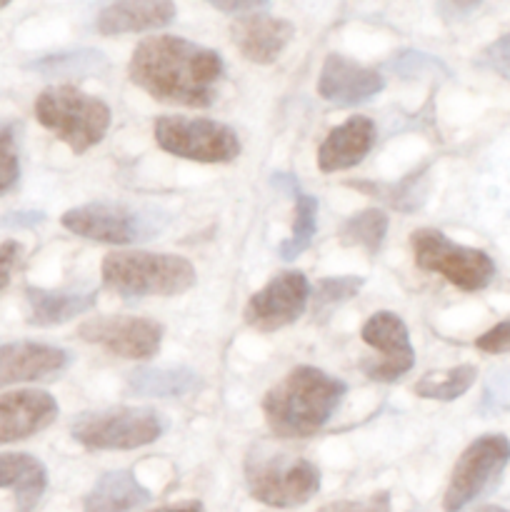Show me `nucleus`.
<instances>
[{"label": "nucleus", "instance_id": "nucleus-26", "mask_svg": "<svg viewBox=\"0 0 510 512\" xmlns=\"http://www.w3.org/2000/svg\"><path fill=\"white\" fill-rule=\"evenodd\" d=\"M318 230V198L308 193H295V220L293 235L285 243H280L278 255L283 260H295L300 253H305Z\"/></svg>", "mask_w": 510, "mask_h": 512}, {"label": "nucleus", "instance_id": "nucleus-6", "mask_svg": "<svg viewBox=\"0 0 510 512\" xmlns=\"http://www.w3.org/2000/svg\"><path fill=\"white\" fill-rule=\"evenodd\" d=\"M415 265L425 273H438L465 293L488 288L495 278V263L485 250L458 245L435 228H420L410 235Z\"/></svg>", "mask_w": 510, "mask_h": 512}, {"label": "nucleus", "instance_id": "nucleus-27", "mask_svg": "<svg viewBox=\"0 0 510 512\" xmlns=\"http://www.w3.org/2000/svg\"><path fill=\"white\" fill-rule=\"evenodd\" d=\"M105 65V55L98 50H78V53L65 55H50L40 63H33L30 68L45 75H65V78H75V75H90L98 73Z\"/></svg>", "mask_w": 510, "mask_h": 512}, {"label": "nucleus", "instance_id": "nucleus-18", "mask_svg": "<svg viewBox=\"0 0 510 512\" xmlns=\"http://www.w3.org/2000/svg\"><path fill=\"white\" fill-rule=\"evenodd\" d=\"M175 20L173 0H113L95 18L100 35L145 33L165 28Z\"/></svg>", "mask_w": 510, "mask_h": 512}, {"label": "nucleus", "instance_id": "nucleus-28", "mask_svg": "<svg viewBox=\"0 0 510 512\" xmlns=\"http://www.w3.org/2000/svg\"><path fill=\"white\" fill-rule=\"evenodd\" d=\"M420 175H423V170H420V173L408 175V178L400 180L398 185H368V183H350V185L358 190H368V193L380 195L385 203H390L398 210H415L420 205V200H423L420 198L423 190H418Z\"/></svg>", "mask_w": 510, "mask_h": 512}, {"label": "nucleus", "instance_id": "nucleus-1", "mask_svg": "<svg viewBox=\"0 0 510 512\" xmlns=\"http://www.w3.org/2000/svg\"><path fill=\"white\" fill-rule=\"evenodd\" d=\"M128 73L138 88L160 103L210 108L223 78V58L180 35H153L133 50Z\"/></svg>", "mask_w": 510, "mask_h": 512}, {"label": "nucleus", "instance_id": "nucleus-37", "mask_svg": "<svg viewBox=\"0 0 510 512\" xmlns=\"http://www.w3.org/2000/svg\"><path fill=\"white\" fill-rule=\"evenodd\" d=\"M150 512H203L200 503H180V505H168V508H158Z\"/></svg>", "mask_w": 510, "mask_h": 512}, {"label": "nucleus", "instance_id": "nucleus-7", "mask_svg": "<svg viewBox=\"0 0 510 512\" xmlns=\"http://www.w3.org/2000/svg\"><path fill=\"white\" fill-rule=\"evenodd\" d=\"M165 418L153 408H108L83 413L70 435L88 450H138L163 438Z\"/></svg>", "mask_w": 510, "mask_h": 512}, {"label": "nucleus", "instance_id": "nucleus-35", "mask_svg": "<svg viewBox=\"0 0 510 512\" xmlns=\"http://www.w3.org/2000/svg\"><path fill=\"white\" fill-rule=\"evenodd\" d=\"M480 3H483V0H440V5H443L445 10H450L453 15L470 13V10L478 8Z\"/></svg>", "mask_w": 510, "mask_h": 512}, {"label": "nucleus", "instance_id": "nucleus-14", "mask_svg": "<svg viewBox=\"0 0 510 512\" xmlns=\"http://www.w3.org/2000/svg\"><path fill=\"white\" fill-rule=\"evenodd\" d=\"M68 350L48 343H33V340H18V343L0 345V388L18 383H35V380H50L53 375L63 373L70 365Z\"/></svg>", "mask_w": 510, "mask_h": 512}, {"label": "nucleus", "instance_id": "nucleus-2", "mask_svg": "<svg viewBox=\"0 0 510 512\" xmlns=\"http://www.w3.org/2000/svg\"><path fill=\"white\" fill-rule=\"evenodd\" d=\"M348 385L313 365H298L265 393L263 413L275 438H310L325 428Z\"/></svg>", "mask_w": 510, "mask_h": 512}, {"label": "nucleus", "instance_id": "nucleus-31", "mask_svg": "<svg viewBox=\"0 0 510 512\" xmlns=\"http://www.w3.org/2000/svg\"><path fill=\"white\" fill-rule=\"evenodd\" d=\"M318 512H390V495L378 493L365 500H340V503L323 505Z\"/></svg>", "mask_w": 510, "mask_h": 512}, {"label": "nucleus", "instance_id": "nucleus-5", "mask_svg": "<svg viewBox=\"0 0 510 512\" xmlns=\"http://www.w3.org/2000/svg\"><path fill=\"white\" fill-rule=\"evenodd\" d=\"M245 483L258 503L290 510L315 498L320 490V470L298 455L258 445L245 458Z\"/></svg>", "mask_w": 510, "mask_h": 512}, {"label": "nucleus", "instance_id": "nucleus-22", "mask_svg": "<svg viewBox=\"0 0 510 512\" xmlns=\"http://www.w3.org/2000/svg\"><path fill=\"white\" fill-rule=\"evenodd\" d=\"M0 488L13 490L18 510L30 512L48 488V470L28 453H5L0 455Z\"/></svg>", "mask_w": 510, "mask_h": 512}, {"label": "nucleus", "instance_id": "nucleus-10", "mask_svg": "<svg viewBox=\"0 0 510 512\" xmlns=\"http://www.w3.org/2000/svg\"><path fill=\"white\" fill-rule=\"evenodd\" d=\"M510 463V440L505 435H483L473 440L455 463L443 498L445 512H463L480 498Z\"/></svg>", "mask_w": 510, "mask_h": 512}, {"label": "nucleus", "instance_id": "nucleus-12", "mask_svg": "<svg viewBox=\"0 0 510 512\" xmlns=\"http://www.w3.org/2000/svg\"><path fill=\"white\" fill-rule=\"evenodd\" d=\"M308 300V278L298 270H285V273L273 275L258 293L250 295L243 318L250 328L260 333H275L285 325H293L305 313Z\"/></svg>", "mask_w": 510, "mask_h": 512}, {"label": "nucleus", "instance_id": "nucleus-16", "mask_svg": "<svg viewBox=\"0 0 510 512\" xmlns=\"http://www.w3.org/2000/svg\"><path fill=\"white\" fill-rule=\"evenodd\" d=\"M383 88L385 80L378 70L365 68V65H358L335 53L325 58L318 78L320 98L343 105V108L365 103V100L375 98Z\"/></svg>", "mask_w": 510, "mask_h": 512}, {"label": "nucleus", "instance_id": "nucleus-25", "mask_svg": "<svg viewBox=\"0 0 510 512\" xmlns=\"http://www.w3.org/2000/svg\"><path fill=\"white\" fill-rule=\"evenodd\" d=\"M385 235H388V215L378 208H368L345 220L340 228V243L358 245L365 253L375 255L383 245Z\"/></svg>", "mask_w": 510, "mask_h": 512}, {"label": "nucleus", "instance_id": "nucleus-24", "mask_svg": "<svg viewBox=\"0 0 510 512\" xmlns=\"http://www.w3.org/2000/svg\"><path fill=\"white\" fill-rule=\"evenodd\" d=\"M475 378H478V368L475 365H458V368L443 370V373H428L415 383V395L423 400H440V403H450L458 400L460 395L468 393L473 388Z\"/></svg>", "mask_w": 510, "mask_h": 512}, {"label": "nucleus", "instance_id": "nucleus-21", "mask_svg": "<svg viewBox=\"0 0 510 512\" xmlns=\"http://www.w3.org/2000/svg\"><path fill=\"white\" fill-rule=\"evenodd\" d=\"M153 500L148 488L135 480L130 470L105 473L85 498L83 512H133Z\"/></svg>", "mask_w": 510, "mask_h": 512}, {"label": "nucleus", "instance_id": "nucleus-3", "mask_svg": "<svg viewBox=\"0 0 510 512\" xmlns=\"http://www.w3.org/2000/svg\"><path fill=\"white\" fill-rule=\"evenodd\" d=\"M100 278L105 288L120 298H153L180 295L193 288L195 268L180 255L115 250L105 255Z\"/></svg>", "mask_w": 510, "mask_h": 512}, {"label": "nucleus", "instance_id": "nucleus-33", "mask_svg": "<svg viewBox=\"0 0 510 512\" xmlns=\"http://www.w3.org/2000/svg\"><path fill=\"white\" fill-rule=\"evenodd\" d=\"M20 253H23V245L18 240H5L0 245V293L10 285V275H13L15 265H18Z\"/></svg>", "mask_w": 510, "mask_h": 512}, {"label": "nucleus", "instance_id": "nucleus-36", "mask_svg": "<svg viewBox=\"0 0 510 512\" xmlns=\"http://www.w3.org/2000/svg\"><path fill=\"white\" fill-rule=\"evenodd\" d=\"M43 218H45L43 213H18L0 220V225H35V223H43Z\"/></svg>", "mask_w": 510, "mask_h": 512}, {"label": "nucleus", "instance_id": "nucleus-34", "mask_svg": "<svg viewBox=\"0 0 510 512\" xmlns=\"http://www.w3.org/2000/svg\"><path fill=\"white\" fill-rule=\"evenodd\" d=\"M213 8L223 10V13H258L260 8H268V0H205Z\"/></svg>", "mask_w": 510, "mask_h": 512}, {"label": "nucleus", "instance_id": "nucleus-15", "mask_svg": "<svg viewBox=\"0 0 510 512\" xmlns=\"http://www.w3.org/2000/svg\"><path fill=\"white\" fill-rule=\"evenodd\" d=\"M58 418V403L45 390H15L0 395V445L18 443Z\"/></svg>", "mask_w": 510, "mask_h": 512}, {"label": "nucleus", "instance_id": "nucleus-13", "mask_svg": "<svg viewBox=\"0 0 510 512\" xmlns=\"http://www.w3.org/2000/svg\"><path fill=\"white\" fill-rule=\"evenodd\" d=\"M78 335L85 343L100 345L118 358L148 360L160 350L163 325L135 315H105V318L85 320L78 328Z\"/></svg>", "mask_w": 510, "mask_h": 512}, {"label": "nucleus", "instance_id": "nucleus-8", "mask_svg": "<svg viewBox=\"0 0 510 512\" xmlns=\"http://www.w3.org/2000/svg\"><path fill=\"white\" fill-rule=\"evenodd\" d=\"M165 220L168 218H158V210L150 208L123 203H88L63 213L60 223L78 238L108 245H130L158 235Z\"/></svg>", "mask_w": 510, "mask_h": 512}, {"label": "nucleus", "instance_id": "nucleus-9", "mask_svg": "<svg viewBox=\"0 0 510 512\" xmlns=\"http://www.w3.org/2000/svg\"><path fill=\"white\" fill-rule=\"evenodd\" d=\"M153 135L165 153L193 163H230L240 155L238 133L210 118L163 115L155 120Z\"/></svg>", "mask_w": 510, "mask_h": 512}, {"label": "nucleus", "instance_id": "nucleus-17", "mask_svg": "<svg viewBox=\"0 0 510 512\" xmlns=\"http://www.w3.org/2000/svg\"><path fill=\"white\" fill-rule=\"evenodd\" d=\"M235 48L248 58L250 63L268 65L280 58L295 35V25L290 20L273 18L265 13H248L230 25Z\"/></svg>", "mask_w": 510, "mask_h": 512}, {"label": "nucleus", "instance_id": "nucleus-29", "mask_svg": "<svg viewBox=\"0 0 510 512\" xmlns=\"http://www.w3.org/2000/svg\"><path fill=\"white\" fill-rule=\"evenodd\" d=\"M365 285L363 278L358 275H340V278H323L313 290L315 300V313H325L333 305L345 303L348 298L360 293V288Z\"/></svg>", "mask_w": 510, "mask_h": 512}, {"label": "nucleus", "instance_id": "nucleus-38", "mask_svg": "<svg viewBox=\"0 0 510 512\" xmlns=\"http://www.w3.org/2000/svg\"><path fill=\"white\" fill-rule=\"evenodd\" d=\"M478 512H510V510H505V508H498V505H485V508H480Z\"/></svg>", "mask_w": 510, "mask_h": 512}, {"label": "nucleus", "instance_id": "nucleus-19", "mask_svg": "<svg viewBox=\"0 0 510 512\" xmlns=\"http://www.w3.org/2000/svg\"><path fill=\"white\" fill-rule=\"evenodd\" d=\"M375 145V123L365 115H353L338 128L328 133V138L318 148V168L323 173L355 168Z\"/></svg>", "mask_w": 510, "mask_h": 512}, {"label": "nucleus", "instance_id": "nucleus-23", "mask_svg": "<svg viewBox=\"0 0 510 512\" xmlns=\"http://www.w3.org/2000/svg\"><path fill=\"white\" fill-rule=\"evenodd\" d=\"M200 388L190 368H140L128 375V393L135 398H185Z\"/></svg>", "mask_w": 510, "mask_h": 512}, {"label": "nucleus", "instance_id": "nucleus-30", "mask_svg": "<svg viewBox=\"0 0 510 512\" xmlns=\"http://www.w3.org/2000/svg\"><path fill=\"white\" fill-rule=\"evenodd\" d=\"M20 180L18 143H15V125L0 128V195L13 190Z\"/></svg>", "mask_w": 510, "mask_h": 512}, {"label": "nucleus", "instance_id": "nucleus-11", "mask_svg": "<svg viewBox=\"0 0 510 512\" xmlns=\"http://www.w3.org/2000/svg\"><path fill=\"white\" fill-rule=\"evenodd\" d=\"M360 338L365 340V345H370L373 350H378V360H363L360 370L368 375L375 383H395V380L403 378L405 373H410L415 365V350L410 343L408 325L403 323V318L390 310H380V313L370 315L365 320L363 330H360Z\"/></svg>", "mask_w": 510, "mask_h": 512}, {"label": "nucleus", "instance_id": "nucleus-20", "mask_svg": "<svg viewBox=\"0 0 510 512\" xmlns=\"http://www.w3.org/2000/svg\"><path fill=\"white\" fill-rule=\"evenodd\" d=\"M25 300L30 308L28 323L38 328H53L88 313L95 305V290L25 288Z\"/></svg>", "mask_w": 510, "mask_h": 512}, {"label": "nucleus", "instance_id": "nucleus-32", "mask_svg": "<svg viewBox=\"0 0 510 512\" xmlns=\"http://www.w3.org/2000/svg\"><path fill=\"white\" fill-rule=\"evenodd\" d=\"M475 345H478V350H483V353H490V355L510 353V318L503 320V323L493 325L488 333L480 335V338L475 340Z\"/></svg>", "mask_w": 510, "mask_h": 512}, {"label": "nucleus", "instance_id": "nucleus-39", "mask_svg": "<svg viewBox=\"0 0 510 512\" xmlns=\"http://www.w3.org/2000/svg\"><path fill=\"white\" fill-rule=\"evenodd\" d=\"M5 5H10V0H0V10H3Z\"/></svg>", "mask_w": 510, "mask_h": 512}, {"label": "nucleus", "instance_id": "nucleus-4", "mask_svg": "<svg viewBox=\"0 0 510 512\" xmlns=\"http://www.w3.org/2000/svg\"><path fill=\"white\" fill-rule=\"evenodd\" d=\"M35 118L75 155L88 153L110 128V108L75 85H50L35 100Z\"/></svg>", "mask_w": 510, "mask_h": 512}]
</instances>
